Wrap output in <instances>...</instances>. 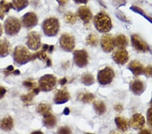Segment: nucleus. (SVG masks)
<instances>
[{
    "label": "nucleus",
    "instance_id": "obj_47",
    "mask_svg": "<svg viewBox=\"0 0 152 134\" xmlns=\"http://www.w3.org/2000/svg\"><path fill=\"white\" fill-rule=\"evenodd\" d=\"M60 84L62 85H64L67 82V79H66V78H64V79H61L60 80Z\"/></svg>",
    "mask_w": 152,
    "mask_h": 134
},
{
    "label": "nucleus",
    "instance_id": "obj_7",
    "mask_svg": "<svg viewBox=\"0 0 152 134\" xmlns=\"http://www.w3.org/2000/svg\"><path fill=\"white\" fill-rule=\"evenodd\" d=\"M60 44L64 50L71 52L75 46V37L70 34H63L60 39Z\"/></svg>",
    "mask_w": 152,
    "mask_h": 134
},
{
    "label": "nucleus",
    "instance_id": "obj_45",
    "mask_svg": "<svg viewBox=\"0 0 152 134\" xmlns=\"http://www.w3.org/2000/svg\"><path fill=\"white\" fill-rule=\"evenodd\" d=\"M70 113V110L68 108H66L64 109V114H65V115H68Z\"/></svg>",
    "mask_w": 152,
    "mask_h": 134
},
{
    "label": "nucleus",
    "instance_id": "obj_42",
    "mask_svg": "<svg viewBox=\"0 0 152 134\" xmlns=\"http://www.w3.org/2000/svg\"><path fill=\"white\" fill-rule=\"evenodd\" d=\"M57 1L59 3V4L61 5V6H63V5H65L68 1V0H57Z\"/></svg>",
    "mask_w": 152,
    "mask_h": 134
},
{
    "label": "nucleus",
    "instance_id": "obj_48",
    "mask_svg": "<svg viewBox=\"0 0 152 134\" xmlns=\"http://www.w3.org/2000/svg\"><path fill=\"white\" fill-rule=\"evenodd\" d=\"M53 50V45H50V46H49V48H48V50L49 52H50V53H51V52H52Z\"/></svg>",
    "mask_w": 152,
    "mask_h": 134
},
{
    "label": "nucleus",
    "instance_id": "obj_11",
    "mask_svg": "<svg viewBox=\"0 0 152 134\" xmlns=\"http://www.w3.org/2000/svg\"><path fill=\"white\" fill-rule=\"evenodd\" d=\"M131 42L133 48L138 52H145L149 50L148 44L137 35L131 36Z\"/></svg>",
    "mask_w": 152,
    "mask_h": 134
},
{
    "label": "nucleus",
    "instance_id": "obj_21",
    "mask_svg": "<svg viewBox=\"0 0 152 134\" xmlns=\"http://www.w3.org/2000/svg\"><path fill=\"white\" fill-rule=\"evenodd\" d=\"M43 123L46 127L51 129L56 126L57 123V119L55 116H53L51 113H50L43 116Z\"/></svg>",
    "mask_w": 152,
    "mask_h": 134
},
{
    "label": "nucleus",
    "instance_id": "obj_32",
    "mask_svg": "<svg viewBox=\"0 0 152 134\" xmlns=\"http://www.w3.org/2000/svg\"><path fill=\"white\" fill-rule=\"evenodd\" d=\"M65 20L67 23L73 24L77 21V16L72 12H68L65 15Z\"/></svg>",
    "mask_w": 152,
    "mask_h": 134
},
{
    "label": "nucleus",
    "instance_id": "obj_36",
    "mask_svg": "<svg viewBox=\"0 0 152 134\" xmlns=\"http://www.w3.org/2000/svg\"><path fill=\"white\" fill-rule=\"evenodd\" d=\"M131 10H133V12H136V13H138L139 14H141V15L143 16L144 17L146 16L144 12L142 10V9L140 8H139V7H137V6H131Z\"/></svg>",
    "mask_w": 152,
    "mask_h": 134
},
{
    "label": "nucleus",
    "instance_id": "obj_19",
    "mask_svg": "<svg viewBox=\"0 0 152 134\" xmlns=\"http://www.w3.org/2000/svg\"><path fill=\"white\" fill-rule=\"evenodd\" d=\"M11 52V45L6 39L0 40V57H5Z\"/></svg>",
    "mask_w": 152,
    "mask_h": 134
},
{
    "label": "nucleus",
    "instance_id": "obj_39",
    "mask_svg": "<svg viewBox=\"0 0 152 134\" xmlns=\"http://www.w3.org/2000/svg\"><path fill=\"white\" fill-rule=\"evenodd\" d=\"M113 4L115 6L120 7L126 4V1L125 0H113Z\"/></svg>",
    "mask_w": 152,
    "mask_h": 134
},
{
    "label": "nucleus",
    "instance_id": "obj_22",
    "mask_svg": "<svg viewBox=\"0 0 152 134\" xmlns=\"http://www.w3.org/2000/svg\"><path fill=\"white\" fill-rule=\"evenodd\" d=\"M11 8L14 9L12 3H9L5 0L0 1V19L3 20L5 14L8 13Z\"/></svg>",
    "mask_w": 152,
    "mask_h": 134
},
{
    "label": "nucleus",
    "instance_id": "obj_43",
    "mask_svg": "<svg viewBox=\"0 0 152 134\" xmlns=\"http://www.w3.org/2000/svg\"><path fill=\"white\" fill-rule=\"evenodd\" d=\"M6 70H8V72H11V71H13V70H14V67H13V66H12V65H10V66H8V67H7Z\"/></svg>",
    "mask_w": 152,
    "mask_h": 134
},
{
    "label": "nucleus",
    "instance_id": "obj_41",
    "mask_svg": "<svg viewBox=\"0 0 152 134\" xmlns=\"http://www.w3.org/2000/svg\"><path fill=\"white\" fill-rule=\"evenodd\" d=\"M77 4H87L89 0H73Z\"/></svg>",
    "mask_w": 152,
    "mask_h": 134
},
{
    "label": "nucleus",
    "instance_id": "obj_18",
    "mask_svg": "<svg viewBox=\"0 0 152 134\" xmlns=\"http://www.w3.org/2000/svg\"><path fill=\"white\" fill-rule=\"evenodd\" d=\"M129 68L132 72L136 76L143 74L144 71L143 66L141 64V62H139L137 60L132 61L129 65Z\"/></svg>",
    "mask_w": 152,
    "mask_h": 134
},
{
    "label": "nucleus",
    "instance_id": "obj_25",
    "mask_svg": "<svg viewBox=\"0 0 152 134\" xmlns=\"http://www.w3.org/2000/svg\"><path fill=\"white\" fill-rule=\"evenodd\" d=\"M12 4L14 10L21 11L28 6V0H13Z\"/></svg>",
    "mask_w": 152,
    "mask_h": 134
},
{
    "label": "nucleus",
    "instance_id": "obj_35",
    "mask_svg": "<svg viewBox=\"0 0 152 134\" xmlns=\"http://www.w3.org/2000/svg\"><path fill=\"white\" fill-rule=\"evenodd\" d=\"M24 86L26 87H28V88H32V87H34L36 85V83L34 81H32V80H26V81H24L23 82Z\"/></svg>",
    "mask_w": 152,
    "mask_h": 134
},
{
    "label": "nucleus",
    "instance_id": "obj_24",
    "mask_svg": "<svg viewBox=\"0 0 152 134\" xmlns=\"http://www.w3.org/2000/svg\"><path fill=\"white\" fill-rule=\"evenodd\" d=\"M115 123L118 130L122 131H126L128 130L129 123L126 119L121 117V116H118L115 119Z\"/></svg>",
    "mask_w": 152,
    "mask_h": 134
},
{
    "label": "nucleus",
    "instance_id": "obj_20",
    "mask_svg": "<svg viewBox=\"0 0 152 134\" xmlns=\"http://www.w3.org/2000/svg\"><path fill=\"white\" fill-rule=\"evenodd\" d=\"M14 127L13 119L10 116H7L0 121V128L4 131H10Z\"/></svg>",
    "mask_w": 152,
    "mask_h": 134
},
{
    "label": "nucleus",
    "instance_id": "obj_12",
    "mask_svg": "<svg viewBox=\"0 0 152 134\" xmlns=\"http://www.w3.org/2000/svg\"><path fill=\"white\" fill-rule=\"evenodd\" d=\"M113 59L118 64H124L129 60L128 52L124 48H118L113 53Z\"/></svg>",
    "mask_w": 152,
    "mask_h": 134
},
{
    "label": "nucleus",
    "instance_id": "obj_14",
    "mask_svg": "<svg viewBox=\"0 0 152 134\" xmlns=\"http://www.w3.org/2000/svg\"><path fill=\"white\" fill-rule=\"evenodd\" d=\"M145 119L141 114H135L132 116L129 125L134 130H141L145 125Z\"/></svg>",
    "mask_w": 152,
    "mask_h": 134
},
{
    "label": "nucleus",
    "instance_id": "obj_8",
    "mask_svg": "<svg viewBox=\"0 0 152 134\" xmlns=\"http://www.w3.org/2000/svg\"><path fill=\"white\" fill-rule=\"evenodd\" d=\"M74 62L78 67L83 68L88 64V53L85 50H77L73 53Z\"/></svg>",
    "mask_w": 152,
    "mask_h": 134
},
{
    "label": "nucleus",
    "instance_id": "obj_15",
    "mask_svg": "<svg viewBox=\"0 0 152 134\" xmlns=\"http://www.w3.org/2000/svg\"><path fill=\"white\" fill-rule=\"evenodd\" d=\"M78 16L85 23H88L92 18V12L87 6H83L78 8Z\"/></svg>",
    "mask_w": 152,
    "mask_h": 134
},
{
    "label": "nucleus",
    "instance_id": "obj_1",
    "mask_svg": "<svg viewBox=\"0 0 152 134\" xmlns=\"http://www.w3.org/2000/svg\"><path fill=\"white\" fill-rule=\"evenodd\" d=\"M94 24L97 30L102 33L109 32L112 27L110 16L103 12L98 13L94 17Z\"/></svg>",
    "mask_w": 152,
    "mask_h": 134
},
{
    "label": "nucleus",
    "instance_id": "obj_23",
    "mask_svg": "<svg viewBox=\"0 0 152 134\" xmlns=\"http://www.w3.org/2000/svg\"><path fill=\"white\" fill-rule=\"evenodd\" d=\"M114 45L118 48H124L128 45V40L124 35H118L114 38Z\"/></svg>",
    "mask_w": 152,
    "mask_h": 134
},
{
    "label": "nucleus",
    "instance_id": "obj_44",
    "mask_svg": "<svg viewBox=\"0 0 152 134\" xmlns=\"http://www.w3.org/2000/svg\"><path fill=\"white\" fill-rule=\"evenodd\" d=\"M114 108L116 111H121L122 110V106L121 105H116L114 107Z\"/></svg>",
    "mask_w": 152,
    "mask_h": 134
},
{
    "label": "nucleus",
    "instance_id": "obj_46",
    "mask_svg": "<svg viewBox=\"0 0 152 134\" xmlns=\"http://www.w3.org/2000/svg\"><path fill=\"white\" fill-rule=\"evenodd\" d=\"M151 131L148 130H143L140 131V133H151Z\"/></svg>",
    "mask_w": 152,
    "mask_h": 134
},
{
    "label": "nucleus",
    "instance_id": "obj_52",
    "mask_svg": "<svg viewBox=\"0 0 152 134\" xmlns=\"http://www.w3.org/2000/svg\"><path fill=\"white\" fill-rule=\"evenodd\" d=\"M151 105L152 106V99H151Z\"/></svg>",
    "mask_w": 152,
    "mask_h": 134
},
{
    "label": "nucleus",
    "instance_id": "obj_28",
    "mask_svg": "<svg viewBox=\"0 0 152 134\" xmlns=\"http://www.w3.org/2000/svg\"><path fill=\"white\" fill-rule=\"evenodd\" d=\"M79 100L84 103H91L94 100L95 97L94 94L89 93V92H84L81 93L79 96Z\"/></svg>",
    "mask_w": 152,
    "mask_h": 134
},
{
    "label": "nucleus",
    "instance_id": "obj_2",
    "mask_svg": "<svg viewBox=\"0 0 152 134\" xmlns=\"http://www.w3.org/2000/svg\"><path fill=\"white\" fill-rule=\"evenodd\" d=\"M42 27L45 35L53 37L58 34L59 29H60V23L56 18L50 17L43 22Z\"/></svg>",
    "mask_w": 152,
    "mask_h": 134
},
{
    "label": "nucleus",
    "instance_id": "obj_26",
    "mask_svg": "<svg viewBox=\"0 0 152 134\" xmlns=\"http://www.w3.org/2000/svg\"><path fill=\"white\" fill-rule=\"evenodd\" d=\"M94 107L95 112L99 115L104 114L106 111V106L103 102L101 101H95L94 103Z\"/></svg>",
    "mask_w": 152,
    "mask_h": 134
},
{
    "label": "nucleus",
    "instance_id": "obj_51",
    "mask_svg": "<svg viewBox=\"0 0 152 134\" xmlns=\"http://www.w3.org/2000/svg\"><path fill=\"white\" fill-rule=\"evenodd\" d=\"M32 133L33 134H35V133H43L42 131H34V132H33Z\"/></svg>",
    "mask_w": 152,
    "mask_h": 134
},
{
    "label": "nucleus",
    "instance_id": "obj_30",
    "mask_svg": "<svg viewBox=\"0 0 152 134\" xmlns=\"http://www.w3.org/2000/svg\"><path fill=\"white\" fill-rule=\"evenodd\" d=\"M35 92L32 91L30 93L26 94V95H23V96H21V100L24 102V103L26 104V105H29V104H31L32 101H33V99L34 96H35Z\"/></svg>",
    "mask_w": 152,
    "mask_h": 134
},
{
    "label": "nucleus",
    "instance_id": "obj_40",
    "mask_svg": "<svg viewBox=\"0 0 152 134\" xmlns=\"http://www.w3.org/2000/svg\"><path fill=\"white\" fill-rule=\"evenodd\" d=\"M6 93V89L3 88L2 87H0V98L3 97Z\"/></svg>",
    "mask_w": 152,
    "mask_h": 134
},
{
    "label": "nucleus",
    "instance_id": "obj_34",
    "mask_svg": "<svg viewBox=\"0 0 152 134\" xmlns=\"http://www.w3.org/2000/svg\"><path fill=\"white\" fill-rule=\"evenodd\" d=\"M147 119H148V123L149 127L152 128V107L148 111L147 114Z\"/></svg>",
    "mask_w": 152,
    "mask_h": 134
},
{
    "label": "nucleus",
    "instance_id": "obj_3",
    "mask_svg": "<svg viewBox=\"0 0 152 134\" xmlns=\"http://www.w3.org/2000/svg\"><path fill=\"white\" fill-rule=\"evenodd\" d=\"M31 52L24 46H18L14 52V59L18 64H24L32 60Z\"/></svg>",
    "mask_w": 152,
    "mask_h": 134
},
{
    "label": "nucleus",
    "instance_id": "obj_29",
    "mask_svg": "<svg viewBox=\"0 0 152 134\" xmlns=\"http://www.w3.org/2000/svg\"><path fill=\"white\" fill-rule=\"evenodd\" d=\"M81 81L84 85L89 86L94 83L95 79L94 77L90 73H85L81 77Z\"/></svg>",
    "mask_w": 152,
    "mask_h": 134
},
{
    "label": "nucleus",
    "instance_id": "obj_6",
    "mask_svg": "<svg viewBox=\"0 0 152 134\" xmlns=\"http://www.w3.org/2000/svg\"><path fill=\"white\" fill-rule=\"evenodd\" d=\"M114 77V72L110 67H105L98 72L97 80L102 85L110 84Z\"/></svg>",
    "mask_w": 152,
    "mask_h": 134
},
{
    "label": "nucleus",
    "instance_id": "obj_5",
    "mask_svg": "<svg viewBox=\"0 0 152 134\" xmlns=\"http://www.w3.org/2000/svg\"><path fill=\"white\" fill-rule=\"evenodd\" d=\"M57 80L52 75H45L39 80V87L44 92H49L54 88Z\"/></svg>",
    "mask_w": 152,
    "mask_h": 134
},
{
    "label": "nucleus",
    "instance_id": "obj_27",
    "mask_svg": "<svg viewBox=\"0 0 152 134\" xmlns=\"http://www.w3.org/2000/svg\"><path fill=\"white\" fill-rule=\"evenodd\" d=\"M37 111L39 114H42L43 116H45L46 114L51 113L50 105H49V104L45 103H41L39 104L37 108Z\"/></svg>",
    "mask_w": 152,
    "mask_h": 134
},
{
    "label": "nucleus",
    "instance_id": "obj_10",
    "mask_svg": "<svg viewBox=\"0 0 152 134\" xmlns=\"http://www.w3.org/2000/svg\"><path fill=\"white\" fill-rule=\"evenodd\" d=\"M38 23V18L33 12H28L24 14L22 18V24L26 29H32Z\"/></svg>",
    "mask_w": 152,
    "mask_h": 134
},
{
    "label": "nucleus",
    "instance_id": "obj_13",
    "mask_svg": "<svg viewBox=\"0 0 152 134\" xmlns=\"http://www.w3.org/2000/svg\"><path fill=\"white\" fill-rule=\"evenodd\" d=\"M101 45L103 50L105 52H110L114 50V38L111 35L105 34L101 38Z\"/></svg>",
    "mask_w": 152,
    "mask_h": 134
},
{
    "label": "nucleus",
    "instance_id": "obj_37",
    "mask_svg": "<svg viewBox=\"0 0 152 134\" xmlns=\"http://www.w3.org/2000/svg\"><path fill=\"white\" fill-rule=\"evenodd\" d=\"M143 73L146 76L152 77V67L151 66H148L146 68H144Z\"/></svg>",
    "mask_w": 152,
    "mask_h": 134
},
{
    "label": "nucleus",
    "instance_id": "obj_33",
    "mask_svg": "<svg viewBox=\"0 0 152 134\" xmlns=\"http://www.w3.org/2000/svg\"><path fill=\"white\" fill-rule=\"evenodd\" d=\"M116 16L119 19V20H121V21L124 22V23H130V20L129 19L127 18L126 16L125 15V14L123 13V12H122L120 10H118L116 12Z\"/></svg>",
    "mask_w": 152,
    "mask_h": 134
},
{
    "label": "nucleus",
    "instance_id": "obj_9",
    "mask_svg": "<svg viewBox=\"0 0 152 134\" xmlns=\"http://www.w3.org/2000/svg\"><path fill=\"white\" fill-rule=\"evenodd\" d=\"M26 44L32 50H37L41 47V37L38 33L32 31L28 35Z\"/></svg>",
    "mask_w": 152,
    "mask_h": 134
},
{
    "label": "nucleus",
    "instance_id": "obj_16",
    "mask_svg": "<svg viewBox=\"0 0 152 134\" xmlns=\"http://www.w3.org/2000/svg\"><path fill=\"white\" fill-rule=\"evenodd\" d=\"M70 99V94L65 89H60L56 92L53 100L57 104H62L68 101Z\"/></svg>",
    "mask_w": 152,
    "mask_h": 134
},
{
    "label": "nucleus",
    "instance_id": "obj_50",
    "mask_svg": "<svg viewBox=\"0 0 152 134\" xmlns=\"http://www.w3.org/2000/svg\"><path fill=\"white\" fill-rule=\"evenodd\" d=\"M20 73V71H19L18 70H15V71L14 72V75H19Z\"/></svg>",
    "mask_w": 152,
    "mask_h": 134
},
{
    "label": "nucleus",
    "instance_id": "obj_31",
    "mask_svg": "<svg viewBox=\"0 0 152 134\" xmlns=\"http://www.w3.org/2000/svg\"><path fill=\"white\" fill-rule=\"evenodd\" d=\"M87 43L91 46H96L98 43V37L94 33L90 34L87 38Z\"/></svg>",
    "mask_w": 152,
    "mask_h": 134
},
{
    "label": "nucleus",
    "instance_id": "obj_17",
    "mask_svg": "<svg viewBox=\"0 0 152 134\" xmlns=\"http://www.w3.org/2000/svg\"><path fill=\"white\" fill-rule=\"evenodd\" d=\"M130 88L134 94L139 96L144 92L145 85L140 80L136 79L130 85Z\"/></svg>",
    "mask_w": 152,
    "mask_h": 134
},
{
    "label": "nucleus",
    "instance_id": "obj_38",
    "mask_svg": "<svg viewBox=\"0 0 152 134\" xmlns=\"http://www.w3.org/2000/svg\"><path fill=\"white\" fill-rule=\"evenodd\" d=\"M58 133H70L71 130L67 127H62L58 130Z\"/></svg>",
    "mask_w": 152,
    "mask_h": 134
},
{
    "label": "nucleus",
    "instance_id": "obj_4",
    "mask_svg": "<svg viewBox=\"0 0 152 134\" xmlns=\"http://www.w3.org/2000/svg\"><path fill=\"white\" fill-rule=\"evenodd\" d=\"M4 29L8 35H16L20 30L21 23L15 17H8L4 23Z\"/></svg>",
    "mask_w": 152,
    "mask_h": 134
},
{
    "label": "nucleus",
    "instance_id": "obj_49",
    "mask_svg": "<svg viewBox=\"0 0 152 134\" xmlns=\"http://www.w3.org/2000/svg\"><path fill=\"white\" fill-rule=\"evenodd\" d=\"M2 33H3V29H2L1 23H0V36L2 35Z\"/></svg>",
    "mask_w": 152,
    "mask_h": 134
}]
</instances>
